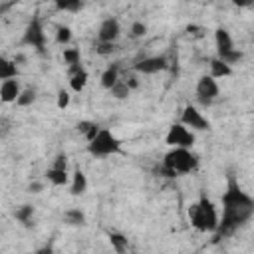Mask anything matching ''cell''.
Masks as SVG:
<instances>
[{
    "label": "cell",
    "mask_w": 254,
    "mask_h": 254,
    "mask_svg": "<svg viewBox=\"0 0 254 254\" xmlns=\"http://www.w3.org/2000/svg\"><path fill=\"white\" fill-rule=\"evenodd\" d=\"M189 218H190V224L198 232H216V228H218V212H216V206L212 204V200L204 192L200 194L198 202L190 204Z\"/></svg>",
    "instance_id": "1"
},
{
    "label": "cell",
    "mask_w": 254,
    "mask_h": 254,
    "mask_svg": "<svg viewBox=\"0 0 254 254\" xmlns=\"http://www.w3.org/2000/svg\"><path fill=\"white\" fill-rule=\"evenodd\" d=\"M161 165L167 167L169 171H173L175 175H185V173L196 171V167H198V157H196L190 149L173 147L169 153H165Z\"/></svg>",
    "instance_id": "2"
},
{
    "label": "cell",
    "mask_w": 254,
    "mask_h": 254,
    "mask_svg": "<svg viewBox=\"0 0 254 254\" xmlns=\"http://www.w3.org/2000/svg\"><path fill=\"white\" fill-rule=\"evenodd\" d=\"M87 151L93 157L117 155V153H121V141L109 129H99V133L87 143Z\"/></svg>",
    "instance_id": "3"
},
{
    "label": "cell",
    "mask_w": 254,
    "mask_h": 254,
    "mask_svg": "<svg viewBox=\"0 0 254 254\" xmlns=\"http://www.w3.org/2000/svg\"><path fill=\"white\" fill-rule=\"evenodd\" d=\"M252 206H254V198L238 187L234 177H230L228 187L222 194V208H252Z\"/></svg>",
    "instance_id": "4"
},
{
    "label": "cell",
    "mask_w": 254,
    "mask_h": 254,
    "mask_svg": "<svg viewBox=\"0 0 254 254\" xmlns=\"http://www.w3.org/2000/svg\"><path fill=\"white\" fill-rule=\"evenodd\" d=\"M165 143H167L169 147L190 149V147L194 145V133H192L190 129H187L185 125H181V123H175V125H171V129L167 131Z\"/></svg>",
    "instance_id": "5"
},
{
    "label": "cell",
    "mask_w": 254,
    "mask_h": 254,
    "mask_svg": "<svg viewBox=\"0 0 254 254\" xmlns=\"http://www.w3.org/2000/svg\"><path fill=\"white\" fill-rule=\"evenodd\" d=\"M22 44L36 48L38 52H44V48H46V34H44V26H42L40 18H32V22L28 24V28L24 32Z\"/></svg>",
    "instance_id": "6"
},
{
    "label": "cell",
    "mask_w": 254,
    "mask_h": 254,
    "mask_svg": "<svg viewBox=\"0 0 254 254\" xmlns=\"http://www.w3.org/2000/svg\"><path fill=\"white\" fill-rule=\"evenodd\" d=\"M181 125H185L187 129H194V131H206L210 129V123L208 119L194 107V105H187L181 113Z\"/></svg>",
    "instance_id": "7"
},
{
    "label": "cell",
    "mask_w": 254,
    "mask_h": 254,
    "mask_svg": "<svg viewBox=\"0 0 254 254\" xmlns=\"http://www.w3.org/2000/svg\"><path fill=\"white\" fill-rule=\"evenodd\" d=\"M218 83L216 79H212L210 75H202L198 81H196V97L202 105H210L212 99L218 97Z\"/></svg>",
    "instance_id": "8"
},
{
    "label": "cell",
    "mask_w": 254,
    "mask_h": 254,
    "mask_svg": "<svg viewBox=\"0 0 254 254\" xmlns=\"http://www.w3.org/2000/svg\"><path fill=\"white\" fill-rule=\"evenodd\" d=\"M121 34V26H119V20L117 18H105L101 24H99V30H97V42H103V44H113Z\"/></svg>",
    "instance_id": "9"
},
{
    "label": "cell",
    "mask_w": 254,
    "mask_h": 254,
    "mask_svg": "<svg viewBox=\"0 0 254 254\" xmlns=\"http://www.w3.org/2000/svg\"><path fill=\"white\" fill-rule=\"evenodd\" d=\"M167 67H169V64H167V60H165L163 56L143 58V60H139V62L133 65V69L139 71V73H157V71H163V69H167Z\"/></svg>",
    "instance_id": "10"
},
{
    "label": "cell",
    "mask_w": 254,
    "mask_h": 254,
    "mask_svg": "<svg viewBox=\"0 0 254 254\" xmlns=\"http://www.w3.org/2000/svg\"><path fill=\"white\" fill-rule=\"evenodd\" d=\"M20 91H22V87H20V81L16 77L14 79H4L2 85H0V99L4 103H16Z\"/></svg>",
    "instance_id": "11"
},
{
    "label": "cell",
    "mask_w": 254,
    "mask_h": 254,
    "mask_svg": "<svg viewBox=\"0 0 254 254\" xmlns=\"http://www.w3.org/2000/svg\"><path fill=\"white\" fill-rule=\"evenodd\" d=\"M214 42H216L218 54H224V52L234 50V42H232V38H230V34H228L226 28H216V32H214Z\"/></svg>",
    "instance_id": "12"
},
{
    "label": "cell",
    "mask_w": 254,
    "mask_h": 254,
    "mask_svg": "<svg viewBox=\"0 0 254 254\" xmlns=\"http://www.w3.org/2000/svg\"><path fill=\"white\" fill-rule=\"evenodd\" d=\"M208 65H210V77L212 79H218V77H228L230 73H232V67L230 65H226L224 62H220L218 58H212L210 62H208Z\"/></svg>",
    "instance_id": "13"
},
{
    "label": "cell",
    "mask_w": 254,
    "mask_h": 254,
    "mask_svg": "<svg viewBox=\"0 0 254 254\" xmlns=\"http://www.w3.org/2000/svg\"><path fill=\"white\" fill-rule=\"evenodd\" d=\"M85 189H87L85 173L77 169V171L73 173V181H71V185H69V192H71L73 196H79V194H83V192H85Z\"/></svg>",
    "instance_id": "14"
},
{
    "label": "cell",
    "mask_w": 254,
    "mask_h": 254,
    "mask_svg": "<svg viewBox=\"0 0 254 254\" xmlns=\"http://www.w3.org/2000/svg\"><path fill=\"white\" fill-rule=\"evenodd\" d=\"M18 77V65L12 60H6L4 56H0V79H14Z\"/></svg>",
    "instance_id": "15"
},
{
    "label": "cell",
    "mask_w": 254,
    "mask_h": 254,
    "mask_svg": "<svg viewBox=\"0 0 254 254\" xmlns=\"http://www.w3.org/2000/svg\"><path fill=\"white\" fill-rule=\"evenodd\" d=\"M46 179L54 185V187H64L67 185V171L65 169H48L46 171Z\"/></svg>",
    "instance_id": "16"
},
{
    "label": "cell",
    "mask_w": 254,
    "mask_h": 254,
    "mask_svg": "<svg viewBox=\"0 0 254 254\" xmlns=\"http://www.w3.org/2000/svg\"><path fill=\"white\" fill-rule=\"evenodd\" d=\"M99 81H101V85H103L105 89H111V87L119 81V67H117V65H109V67L101 73V79H99Z\"/></svg>",
    "instance_id": "17"
},
{
    "label": "cell",
    "mask_w": 254,
    "mask_h": 254,
    "mask_svg": "<svg viewBox=\"0 0 254 254\" xmlns=\"http://www.w3.org/2000/svg\"><path fill=\"white\" fill-rule=\"evenodd\" d=\"M87 77H89V75H87V71L81 67L79 71H75L73 75H69V87H71L75 93H79V91L85 87V83H87Z\"/></svg>",
    "instance_id": "18"
},
{
    "label": "cell",
    "mask_w": 254,
    "mask_h": 254,
    "mask_svg": "<svg viewBox=\"0 0 254 254\" xmlns=\"http://www.w3.org/2000/svg\"><path fill=\"white\" fill-rule=\"evenodd\" d=\"M64 220L67 224H73V226H81L85 224V214L79 210V208H69L64 212Z\"/></svg>",
    "instance_id": "19"
},
{
    "label": "cell",
    "mask_w": 254,
    "mask_h": 254,
    "mask_svg": "<svg viewBox=\"0 0 254 254\" xmlns=\"http://www.w3.org/2000/svg\"><path fill=\"white\" fill-rule=\"evenodd\" d=\"M109 242H111V246H113V250L117 252V254H123V252H127V238L123 236V234H119V232H109Z\"/></svg>",
    "instance_id": "20"
},
{
    "label": "cell",
    "mask_w": 254,
    "mask_h": 254,
    "mask_svg": "<svg viewBox=\"0 0 254 254\" xmlns=\"http://www.w3.org/2000/svg\"><path fill=\"white\" fill-rule=\"evenodd\" d=\"M32 214H34V208H32L30 204H22L20 208H16V210H14L16 220H20V222H22V224H26V226H30V224H32Z\"/></svg>",
    "instance_id": "21"
},
{
    "label": "cell",
    "mask_w": 254,
    "mask_h": 254,
    "mask_svg": "<svg viewBox=\"0 0 254 254\" xmlns=\"http://www.w3.org/2000/svg\"><path fill=\"white\" fill-rule=\"evenodd\" d=\"M216 58H218L220 62H224L226 65H230V67H232L234 64H238V62H240V60L244 58V54H242L240 50H236V48H234V50H230V52H224V54H218Z\"/></svg>",
    "instance_id": "22"
},
{
    "label": "cell",
    "mask_w": 254,
    "mask_h": 254,
    "mask_svg": "<svg viewBox=\"0 0 254 254\" xmlns=\"http://www.w3.org/2000/svg\"><path fill=\"white\" fill-rule=\"evenodd\" d=\"M56 8L62 12H79L83 8V4L79 0H60V2H56Z\"/></svg>",
    "instance_id": "23"
},
{
    "label": "cell",
    "mask_w": 254,
    "mask_h": 254,
    "mask_svg": "<svg viewBox=\"0 0 254 254\" xmlns=\"http://www.w3.org/2000/svg\"><path fill=\"white\" fill-rule=\"evenodd\" d=\"M64 62L71 67V65H77L81 64V56H79V50L77 48H65L64 50Z\"/></svg>",
    "instance_id": "24"
},
{
    "label": "cell",
    "mask_w": 254,
    "mask_h": 254,
    "mask_svg": "<svg viewBox=\"0 0 254 254\" xmlns=\"http://www.w3.org/2000/svg\"><path fill=\"white\" fill-rule=\"evenodd\" d=\"M109 91H111V95H113L115 99H127V97H129V93H131V89L127 87V83H125V81H121V79H119V81H117Z\"/></svg>",
    "instance_id": "25"
},
{
    "label": "cell",
    "mask_w": 254,
    "mask_h": 254,
    "mask_svg": "<svg viewBox=\"0 0 254 254\" xmlns=\"http://www.w3.org/2000/svg\"><path fill=\"white\" fill-rule=\"evenodd\" d=\"M34 99H36V91H34V89H24V91H20V95H18V99H16V105L28 107V105L34 103Z\"/></svg>",
    "instance_id": "26"
},
{
    "label": "cell",
    "mask_w": 254,
    "mask_h": 254,
    "mask_svg": "<svg viewBox=\"0 0 254 254\" xmlns=\"http://www.w3.org/2000/svg\"><path fill=\"white\" fill-rule=\"evenodd\" d=\"M56 42L62 44V46L69 44L71 42V30L67 26H58V30H56Z\"/></svg>",
    "instance_id": "27"
},
{
    "label": "cell",
    "mask_w": 254,
    "mask_h": 254,
    "mask_svg": "<svg viewBox=\"0 0 254 254\" xmlns=\"http://www.w3.org/2000/svg\"><path fill=\"white\" fill-rule=\"evenodd\" d=\"M145 32H147V26L143 22H133L131 24V36L133 38H141V36H145Z\"/></svg>",
    "instance_id": "28"
},
{
    "label": "cell",
    "mask_w": 254,
    "mask_h": 254,
    "mask_svg": "<svg viewBox=\"0 0 254 254\" xmlns=\"http://www.w3.org/2000/svg\"><path fill=\"white\" fill-rule=\"evenodd\" d=\"M56 103H58L60 109H65V107L69 105V93H67L65 89H60V91H58V101H56Z\"/></svg>",
    "instance_id": "29"
},
{
    "label": "cell",
    "mask_w": 254,
    "mask_h": 254,
    "mask_svg": "<svg viewBox=\"0 0 254 254\" xmlns=\"http://www.w3.org/2000/svg\"><path fill=\"white\" fill-rule=\"evenodd\" d=\"M113 50H115L113 44H103V42H97V44H95V52H97L99 56H109Z\"/></svg>",
    "instance_id": "30"
},
{
    "label": "cell",
    "mask_w": 254,
    "mask_h": 254,
    "mask_svg": "<svg viewBox=\"0 0 254 254\" xmlns=\"http://www.w3.org/2000/svg\"><path fill=\"white\" fill-rule=\"evenodd\" d=\"M65 167H67V157L60 153V155L56 157V161H54V169H65ZM65 171H67V169H65Z\"/></svg>",
    "instance_id": "31"
},
{
    "label": "cell",
    "mask_w": 254,
    "mask_h": 254,
    "mask_svg": "<svg viewBox=\"0 0 254 254\" xmlns=\"http://www.w3.org/2000/svg\"><path fill=\"white\" fill-rule=\"evenodd\" d=\"M99 129H101V127H99V125H97V123H93V125H91V127H89V131H87V133H85V135H83V137H85V139H87V143H89V141H91V139H93V137H95V135H97V133H99Z\"/></svg>",
    "instance_id": "32"
},
{
    "label": "cell",
    "mask_w": 254,
    "mask_h": 254,
    "mask_svg": "<svg viewBox=\"0 0 254 254\" xmlns=\"http://www.w3.org/2000/svg\"><path fill=\"white\" fill-rule=\"evenodd\" d=\"M91 125H93V121H79V123H77V131L85 135V133L89 131V127H91Z\"/></svg>",
    "instance_id": "33"
},
{
    "label": "cell",
    "mask_w": 254,
    "mask_h": 254,
    "mask_svg": "<svg viewBox=\"0 0 254 254\" xmlns=\"http://www.w3.org/2000/svg\"><path fill=\"white\" fill-rule=\"evenodd\" d=\"M125 83H127V87H129V89H135V87L139 85V83H137V77H135V75H129V77L125 79Z\"/></svg>",
    "instance_id": "34"
},
{
    "label": "cell",
    "mask_w": 254,
    "mask_h": 254,
    "mask_svg": "<svg viewBox=\"0 0 254 254\" xmlns=\"http://www.w3.org/2000/svg\"><path fill=\"white\" fill-rule=\"evenodd\" d=\"M30 190H32V192H40V190H42V185H40V183H32V185H30Z\"/></svg>",
    "instance_id": "35"
},
{
    "label": "cell",
    "mask_w": 254,
    "mask_h": 254,
    "mask_svg": "<svg viewBox=\"0 0 254 254\" xmlns=\"http://www.w3.org/2000/svg\"><path fill=\"white\" fill-rule=\"evenodd\" d=\"M50 252H52V250H50V248H44V250H40V252H38V254H50Z\"/></svg>",
    "instance_id": "36"
}]
</instances>
